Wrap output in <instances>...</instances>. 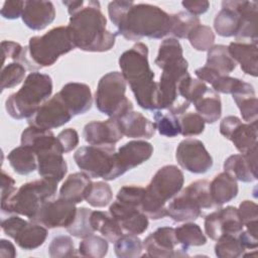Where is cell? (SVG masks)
Wrapping results in <instances>:
<instances>
[{"mask_svg": "<svg viewBox=\"0 0 258 258\" xmlns=\"http://www.w3.org/2000/svg\"><path fill=\"white\" fill-rule=\"evenodd\" d=\"M76 48L68 26H57L41 36L29 38L16 62L27 71L37 72L41 68L52 66L60 55Z\"/></svg>", "mask_w": 258, "mask_h": 258, "instance_id": "4", "label": "cell"}, {"mask_svg": "<svg viewBox=\"0 0 258 258\" xmlns=\"http://www.w3.org/2000/svg\"><path fill=\"white\" fill-rule=\"evenodd\" d=\"M170 14L160 7L147 3H134L116 26V34L133 41L143 37L161 39L170 33Z\"/></svg>", "mask_w": 258, "mask_h": 258, "instance_id": "3", "label": "cell"}, {"mask_svg": "<svg viewBox=\"0 0 258 258\" xmlns=\"http://www.w3.org/2000/svg\"><path fill=\"white\" fill-rule=\"evenodd\" d=\"M244 251L238 236L222 235L215 245V254L219 258H237L243 255Z\"/></svg>", "mask_w": 258, "mask_h": 258, "instance_id": "41", "label": "cell"}, {"mask_svg": "<svg viewBox=\"0 0 258 258\" xmlns=\"http://www.w3.org/2000/svg\"><path fill=\"white\" fill-rule=\"evenodd\" d=\"M216 32L223 37L236 36L240 28V15L232 7L222 2V9L214 19Z\"/></svg>", "mask_w": 258, "mask_h": 258, "instance_id": "35", "label": "cell"}, {"mask_svg": "<svg viewBox=\"0 0 258 258\" xmlns=\"http://www.w3.org/2000/svg\"><path fill=\"white\" fill-rule=\"evenodd\" d=\"M7 159L13 170L21 175L33 172L37 168V157L32 148L20 145L12 149L7 155Z\"/></svg>", "mask_w": 258, "mask_h": 258, "instance_id": "33", "label": "cell"}, {"mask_svg": "<svg viewBox=\"0 0 258 258\" xmlns=\"http://www.w3.org/2000/svg\"><path fill=\"white\" fill-rule=\"evenodd\" d=\"M91 185L92 180L87 173H72L62 183L59 189V198L73 204H80L86 200Z\"/></svg>", "mask_w": 258, "mask_h": 258, "instance_id": "29", "label": "cell"}, {"mask_svg": "<svg viewBox=\"0 0 258 258\" xmlns=\"http://www.w3.org/2000/svg\"><path fill=\"white\" fill-rule=\"evenodd\" d=\"M191 46L199 51L209 50L215 42V33L207 25L199 24L187 35Z\"/></svg>", "mask_w": 258, "mask_h": 258, "instance_id": "46", "label": "cell"}, {"mask_svg": "<svg viewBox=\"0 0 258 258\" xmlns=\"http://www.w3.org/2000/svg\"><path fill=\"white\" fill-rule=\"evenodd\" d=\"M134 4L133 1H112L108 5V14L111 22L117 26L129 8Z\"/></svg>", "mask_w": 258, "mask_h": 258, "instance_id": "52", "label": "cell"}, {"mask_svg": "<svg viewBox=\"0 0 258 258\" xmlns=\"http://www.w3.org/2000/svg\"><path fill=\"white\" fill-rule=\"evenodd\" d=\"M74 116L85 114L92 108L91 89L83 83H68L58 92Z\"/></svg>", "mask_w": 258, "mask_h": 258, "instance_id": "25", "label": "cell"}, {"mask_svg": "<svg viewBox=\"0 0 258 258\" xmlns=\"http://www.w3.org/2000/svg\"><path fill=\"white\" fill-rule=\"evenodd\" d=\"M243 227L238 209L232 206L219 209L205 218V232L215 241L222 235L238 236L243 231Z\"/></svg>", "mask_w": 258, "mask_h": 258, "instance_id": "17", "label": "cell"}, {"mask_svg": "<svg viewBox=\"0 0 258 258\" xmlns=\"http://www.w3.org/2000/svg\"><path fill=\"white\" fill-rule=\"evenodd\" d=\"M73 117L74 115L64 101L56 93L45 101L34 115L28 119V124L40 129L51 130L69 123Z\"/></svg>", "mask_w": 258, "mask_h": 258, "instance_id": "14", "label": "cell"}, {"mask_svg": "<svg viewBox=\"0 0 258 258\" xmlns=\"http://www.w3.org/2000/svg\"><path fill=\"white\" fill-rule=\"evenodd\" d=\"M238 239L240 240L241 244L245 249H256L258 246V240H257V235H254L250 232L242 231L238 235Z\"/></svg>", "mask_w": 258, "mask_h": 258, "instance_id": "61", "label": "cell"}, {"mask_svg": "<svg viewBox=\"0 0 258 258\" xmlns=\"http://www.w3.org/2000/svg\"><path fill=\"white\" fill-rule=\"evenodd\" d=\"M236 61L232 58L228 46L223 44L213 45L208 50L206 66L221 76H229L236 68Z\"/></svg>", "mask_w": 258, "mask_h": 258, "instance_id": "36", "label": "cell"}, {"mask_svg": "<svg viewBox=\"0 0 258 258\" xmlns=\"http://www.w3.org/2000/svg\"><path fill=\"white\" fill-rule=\"evenodd\" d=\"M37 170L38 174L55 182H59L68 172V164L62 157L63 151L58 144L37 151Z\"/></svg>", "mask_w": 258, "mask_h": 258, "instance_id": "20", "label": "cell"}, {"mask_svg": "<svg viewBox=\"0 0 258 258\" xmlns=\"http://www.w3.org/2000/svg\"><path fill=\"white\" fill-rule=\"evenodd\" d=\"M62 148L63 153H68L75 149L79 144V134L74 128L63 129L56 136Z\"/></svg>", "mask_w": 258, "mask_h": 258, "instance_id": "53", "label": "cell"}, {"mask_svg": "<svg viewBox=\"0 0 258 258\" xmlns=\"http://www.w3.org/2000/svg\"><path fill=\"white\" fill-rule=\"evenodd\" d=\"M48 254L51 258L74 256L75 247L72 238L67 235H58L54 237L48 246Z\"/></svg>", "mask_w": 258, "mask_h": 258, "instance_id": "49", "label": "cell"}, {"mask_svg": "<svg viewBox=\"0 0 258 258\" xmlns=\"http://www.w3.org/2000/svg\"><path fill=\"white\" fill-rule=\"evenodd\" d=\"M74 159L80 169L93 178L113 180L119 177L115 145H89L79 148Z\"/></svg>", "mask_w": 258, "mask_h": 258, "instance_id": "10", "label": "cell"}, {"mask_svg": "<svg viewBox=\"0 0 258 258\" xmlns=\"http://www.w3.org/2000/svg\"><path fill=\"white\" fill-rule=\"evenodd\" d=\"M112 198L113 192L110 185L105 181H97L92 182L86 202L94 208H104L110 204Z\"/></svg>", "mask_w": 258, "mask_h": 258, "instance_id": "45", "label": "cell"}, {"mask_svg": "<svg viewBox=\"0 0 258 258\" xmlns=\"http://www.w3.org/2000/svg\"><path fill=\"white\" fill-rule=\"evenodd\" d=\"M114 251L119 258L142 256L143 242L136 235H123L114 243Z\"/></svg>", "mask_w": 258, "mask_h": 258, "instance_id": "39", "label": "cell"}, {"mask_svg": "<svg viewBox=\"0 0 258 258\" xmlns=\"http://www.w3.org/2000/svg\"><path fill=\"white\" fill-rule=\"evenodd\" d=\"M154 62L162 70L161 75L171 78L178 83L189 75L187 72L188 63L183 57L182 46L174 37L162 40Z\"/></svg>", "mask_w": 258, "mask_h": 258, "instance_id": "12", "label": "cell"}, {"mask_svg": "<svg viewBox=\"0 0 258 258\" xmlns=\"http://www.w3.org/2000/svg\"><path fill=\"white\" fill-rule=\"evenodd\" d=\"M91 213L92 211L87 208L77 209V214L73 223L67 228V231L74 237L84 239L92 234L94 230L91 225Z\"/></svg>", "mask_w": 258, "mask_h": 258, "instance_id": "44", "label": "cell"}, {"mask_svg": "<svg viewBox=\"0 0 258 258\" xmlns=\"http://www.w3.org/2000/svg\"><path fill=\"white\" fill-rule=\"evenodd\" d=\"M76 214V204L58 198L44 203L30 221L38 223L47 229H67L75 220Z\"/></svg>", "mask_w": 258, "mask_h": 258, "instance_id": "16", "label": "cell"}, {"mask_svg": "<svg viewBox=\"0 0 258 258\" xmlns=\"http://www.w3.org/2000/svg\"><path fill=\"white\" fill-rule=\"evenodd\" d=\"M241 119L238 118L237 116H227L225 118H223V120L220 123V133L228 139V137L230 136L231 132L234 130V128L241 123Z\"/></svg>", "mask_w": 258, "mask_h": 258, "instance_id": "59", "label": "cell"}, {"mask_svg": "<svg viewBox=\"0 0 258 258\" xmlns=\"http://www.w3.org/2000/svg\"><path fill=\"white\" fill-rule=\"evenodd\" d=\"M183 182V173L177 166L169 164L159 168L145 188L142 213L152 220L166 217V203L181 190Z\"/></svg>", "mask_w": 258, "mask_h": 258, "instance_id": "5", "label": "cell"}, {"mask_svg": "<svg viewBox=\"0 0 258 258\" xmlns=\"http://www.w3.org/2000/svg\"><path fill=\"white\" fill-rule=\"evenodd\" d=\"M224 170L236 180L252 182L257 179V146L246 153L230 155L224 162Z\"/></svg>", "mask_w": 258, "mask_h": 258, "instance_id": "22", "label": "cell"}, {"mask_svg": "<svg viewBox=\"0 0 258 258\" xmlns=\"http://www.w3.org/2000/svg\"><path fill=\"white\" fill-rule=\"evenodd\" d=\"M215 207L210 194V181L198 179L178 192L166 206V214L175 222L197 220L202 209Z\"/></svg>", "mask_w": 258, "mask_h": 258, "instance_id": "8", "label": "cell"}, {"mask_svg": "<svg viewBox=\"0 0 258 258\" xmlns=\"http://www.w3.org/2000/svg\"><path fill=\"white\" fill-rule=\"evenodd\" d=\"M57 190V182L43 178L22 184L6 201L1 202V210L7 214H17L31 220L41 206L53 200Z\"/></svg>", "mask_w": 258, "mask_h": 258, "instance_id": "7", "label": "cell"}, {"mask_svg": "<svg viewBox=\"0 0 258 258\" xmlns=\"http://www.w3.org/2000/svg\"><path fill=\"white\" fill-rule=\"evenodd\" d=\"M228 50L232 58L239 62L241 70L252 77H257L258 73V48L257 43H246L233 41L229 44Z\"/></svg>", "mask_w": 258, "mask_h": 258, "instance_id": "27", "label": "cell"}, {"mask_svg": "<svg viewBox=\"0 0 258 258\" xmlns=\"http://www.w3.org/2000/svg\"><path fill=\"white\" fill-rule=\"evenodd\" d=\"M146 256L169 258L188 256L187 250L183 249L175 236V229L171 227H160L149 234L143 241Z\"/></svg>", "mask_w": 258, "mask_h": 258, "instance_id": "15", "label": "cell"}, {"mask_svg": "<svg viewBox=\"0 0 258 258\" xmlns=\"http://www.w3.org/2000/svg\"><path fill=\"white\" fill-rule=\"evenodd\" d=\"M180 134L184 137L200 135L205 130V121L198 113H184L178 117Z\"/></svg>", "mask_w": 258, "mask_h": 258, "instance_id": "48", "label": "cell"}, {"mask_svg": "<svg viewBox=\"0 0 258 258\" xmlns=\"http://www.w3.org/2000/svg\"><path fill=\"white\" fill-rule=\"evenodd\" d=\"M181 5L186 9L191 15L198 16L204 14L210 8V2L206 0H197V1H182Z\"/></svg>", "mask_w": 258, "mask_h": 258, "instance_id": "58", "label": "cell"}, {"mask_svg": "<svg viewBox=\"0 0 258 258\" xmlns=\"http://www.w3.org/2000/svg\"><path fill=\"white\" fill-rule=\"evenodd\" d=\"M109 213L119 223L124 235H140L149 226L147 216L139 209L120 203L117 200L110 205Z\"/></svg>", "mask_w": 258, "mask_h": 258, "instance_id": "18", "label": "cell"}, {"mask_svg": "<svg viewBox=\"0 0 258 258\" xmlns=\"http://www.w3.org/2000/svg\"><path fill=\"white\" fill-rule=\"evenodd\" d=\"M25 1H5L1 8V16L5 19H17L22 15Z\"/></svg>", "mask_w": 258, "mask_h": 258, "instance_id": "55", "label": "cell"}, {"mask_svg": "<svg viewBox=\"0 0 258 258\" xmlns=\"http://www.w3.org/2000/svg\"><path fill=\"white\" fill-rule=\"evenodd\" d=\"M91 225L95 232H100L109 242L115 243L124 235L119 223L112 215L102 211H92Z\"/></svg>", "mask_w": 258, "mask_h": 258, "instance_id": "32", "label": "cell"}, {"mask_svg": "<svg viewBox=\"0 0 258 258\" xmlns=\"http://www.w3.org/2000/svg\"><path fill=\"white\" fill-rule=\"evenodd\" d=\"M17 255L14 245L5 239L0 240V256L2 258H14Z\"/></svg>", "mask_w": 258, "mask_h": 258, "instance_id": "62", "label": "cell"}, {"mask_svg": "<svg viewBox=\"0 0 258 258\" xmlns=\"http://www.w3.org/2000/svg\"><path fill=\"white\" fill-rule=\"evenodd\" d=\"M232 96L241 112L243 120L247 123L257 121L258 101L253 86L240 80Z\"/></svg>", "mask_w": 258, "mask_h": 258, "instance_id": "28", "label": "cell"}, {"mask_svg": "<svg viewBox=\"0 0 258 258\" xmlns=\"http://www.w3.org/2000/svg\"><path fill=\"white\" fill-rule=\"evenodd\" d=\"M226 5L234 8L240 15V28L236 34L237 40L248 39L252 43H257V11L256 1H223Z\"/></svg>", "mask_w": 258, "mask_h": 258, "instance_id": "23", "label": "cell"}, {"mask_svg": "<svg viewBox=\"0 0 258 258\" xmlns=\"http://www.w3.org/2000/svg\"><path fill=\"white\" fill-rule=\"evenodd\" d=\"M108 240L97 236L90 235L83 239L79 245V253L84 257L91 258H102L108 253Z\"/></svg>", "mask_w": 258, "mask_h": 258, "instance_id": "40", "label": "cell"}, {"mask_svg": "<svg viewBox=\"0 0 258 258\" xmlns=\"http://www.w3.org/2000/svg\"><path fill=\"white\" fill-rule=\"evenodd\" d=\"M26 69L19 62H11L4 66L1 71V91L19 85L25 77Z\"/></svg>", "mask_w": 258, "mask_h": 258, "instance_id": "47", "label": "cell"}, {"mask_svg": "<svg viewBox=\"0 0 258 258\" xmlns=\"http://www.w3.org/2000/svg\"><path fill=\"white\" fill-rule=\"evenodd\" d=\"M238 212L240 218L243 222V225L247 228V231L257 235V226H258V207L252 201H243L239 208Z\"/></svg>", "mask_w": 258, "mask_h": 258, "instance_id": "50", "label": "cell"}, {"mask_svg": "<svg viewBox=\"0 0 258 258\" xmlns=\"http://www.w3.org/2000/svg\"><path fill=\"white\" fill-rule=\"evenodd\" d=\"M119 67L137 104L145 110H158V88L148 62V47L137 42L119 57Z\"/></svg>", "mask_w": 258, "mask_h": 258, "instance_id": "2", "label": "cell"}, {"mask_svg": "<svg viewBox=\"0 0 258 258\" xmlns=\"http://www.w3.org/2000/svg\"><path fill=\"white\" fill-rule=\"evenodd\" d=\"M51 93V78L46 74L31 72L25 78L22 87L6 99L5 109L13 119H29L48 100Z\"/></svg>", "mask_w": 258, "mask_h": 258, "instance_id": "6", "label": "cell"}, {"mask_svg": "<svg viewBox=\"0 0 258 258\" xmlns=\"http://www.w3.org/2000/svg\"><path fill=\"white\" fill-rule=\"evenodd\" d=\"M257 121L251 123H239L231 132L228 139L233 142L240 153H246L257 143Z\"/></svg>", "mask_w": 258, "mask_h": 258, "instance_id": "34", "label": "cell"}, {"mask_svg": "<svg viewBox=\"0 0 258 258\" xmlns=\"http://www.w3.org/2000/svg\"><path fill=\"white\" fill-rule=\"evenodd\" d=\"M171 26L170 33L176 38H187L188 33L199 24L201 21L198 16L191 15L186 11H180L175 14H170Z\"/></svg>", "mask_w": 258, "mask_h": 258, "instance_id": "38", "label": "cell"}, {"mask_svg": "<svg viewBox=\"0 0 258 258\" xmlns=\"http://www.w3.org/2000/svg\"><path fill=\"white\" fill-rule=\"evenodd\" d=\"M237 180L226 171L219 173L210 182V194L215 206H222L238 195Z\"/></svg>", "mask_w": 258, "mask_h": 258, "instance_id": "30", "label": "cell"}, {"mask_svg": "<svg viewBox=\"0 0 258 258\" xmlns=\"http://www.w3.org/2000/svg\"><path fill=\"white\" fill-rule=\"evenodd\" d=\"M175 236L179 245L185 250L191 246H202L207 243L201 227L195 223H185L175 228Z\"/></svg>", "mask_w": 258, "mask_h": 258, "instance_id": "37", "label": "cell"}, {"mask_svg": "<svg viewBox=\"0 0 258 258\" xmlns=\"http://www.w3.org/2000/svg\"><path fill=\"white\" fill-rule=\"evenodd\" d=\"M1 228L5 235L12 238L23 250H34L40 247L47 237V228L32 221H25L18 216L3 220Z\"/></svg>", "mask_w": 258, "mask_h": 258, "instance_id": "11", "label": "cell"}, {"mask_svg": "<svg viewBox=\"0 0 258 258\" xmlns=\"http://www.w3.org/2000/svg\"><path fill=\"white\" fill-rule=\"evenodd\" d=\"M83 135L90 145H115L123 138L118 121L115 118L87 123Z\"/></svg>", "mask_w": 258, "mask_h": 258, "instance_id": "21", "label": "cell"}, {"mask_svg": "<svg viewBox=\"0 0 258 258\" xmlns=\"http://www.w3.org/2000/svg\"><path fill=\"white\" fill-rule=\"evenodd\" d=\"M175 158L181 168L196 174L207 172L213 166V158L199 139H184L179 142Z\"/></svg>", "mask_w": 258, "mask_h": 258, "instance_id": "13", "label": "cell"}, {"mask_svg": "<svg viewBox=\"0 0 258 258\" xmlns=\"http://www.w3.org/2000/svg\"><path fill=\"white\" fill-rule=\"evenodd\" d=\"M239 82V79L232 78L230 76H220L212 84V87L216 93L232 94L237 88Z\"/></svg>", "mask_w": 258, "mask_h": 258, "instance_id": "54", "label": "cell"}, {"mask_svg": "<svg viewBox=\"0 0 258 258\" xmlns=\"http://www.w3.org/2000/svg\"><path fill=\"white\" fill-rule=\"evenodd\" d=\"M153 146L145 140H132L122 145L116 152V166L119 176L148 160Z\"/></svg>", "mask_w": 258, "mask_h": 258, "instance_id": "19", "label": "cell"}, {"mask_svg": "<svg viewBox=\"0 0 258 258\" xmlns=\"http://www.w3.org/2000/svg\"><path fill=\"white\" fill-rule=\"evenodd\" d=\"M123 136L150 139L155 133L154 124L139 112L131 110L117 119Z\"/></svg>", "mask_w": 258, "mask_h": 258, "instance_id": "26", "label": "cell"}, {"mask_svg": "<svg viewBox=\"0 0 258 258\" xmlns=\"http://www.w3.org/2000/svg\"><path fill=\"white\" fill-rule=\"evenodd\" d=\"M1 47L3 51V64L5 63L6 58H11L14 61L17 60L18 56L20 55L23 46H21L18 42L15 41H10V40H3L1 42Z\"/></svg>", "mask_w": 258, "mask_h": 258, "instance_id": "56", "label": "cell"}, {"mask_svg": "<svg viewBox=\"0 0 258 258\" xmlns=\"http://www.w3.org/2000/svg\"><path fill=\"white\" fill-rule=\"evenodd\" d=\"M194 106L198 114L204 119L205 123L213 124L218 121L222 115V103L220 96L210 88L194 103Z\"/></svg>", "mask_w": 258, "mask_h": 258, "instance_id": "31", "label": "cell"}, {"mask_svg": "<svg viewBox=\"0 0 258 258\" xmlns=\"http://www.w3.org/2000/svg\"><path fill=\"white\" fill-rule=\"evenodd\" d=\"M195 75L197 76L198 80H200L204 83H208L210 85H212L215 82V80L221 76L217 72H215L214 70H212L211 68H209L207 66L197 69L195 71Z\"/></svg>", "mask_w": 258, "mask_h": 258, "instance_id": "60", "label": "cell"}, {"mask_svg": "<svg viewBox=\"0 0 258 258\" xmlns=\"http://www.w3.org/2000/svg\"><path fill=\"white\" fill-rule=\"evenodd\" d=\"M145 188L142 186L124 185L118 190L116 200L119 201L120 203L135 207L141 211V204Z\"/></svg>", "mask_w": 258, "mask_h": 258, "instance_id": "51", "label": "cell"}, {"mask_svg": "<svg viewBox=\"0 0 258 258\" xmlns=\"http://www.w3.org/2000/svg\"><path fill=\"white\" fill-rule=\"evenodd\" d=\"M15 180L3 169L1 171V202L8 200L15 191Z\"/></svg>", "mask_w": 258, "mask_h": 258, "instance_id": "57", "label": "cell"}, {"mask_svg": "<svg viewBox=\"0 0 258 258\" xmlns=\"http://www.w3.org/2000/svg\"><path fill=\"white\" fill-rule=\"evenodd\" d=\"M154 127L157 129L160 135L165 137H175L180 134V126L178 117L174 116L171 113H162L160 110H157L154 115Z\"/></svg>", "mask_w": 258, "mask_h": 258, "instance_id": "43", "label": "cell"}, {"mask_svg": "<svg viewBox=\"0 0 258 258\" xmlns=\"http://www.w3.org/2000/svg\"><path fill=\"white\" fill-rule=\"evenodd\" d=\"M126 81L119 72H110L104 75L95 93L97 109L109 118L118 119L133 110V105L125 95Z\"/></svg>", "mask_w": 258, "mask_h": 258, "instance_id": "9", "label": "cell"}, {"mask_svg": "<svg viewBox=\"0 0 258 258\" xmlns=\"http://www.w3.org/2000/svg\"><path fill=\"white\" fill-rule=\"evenodd\" d=\"M99 1H87L71 15L68 28L75 46L84 51L104 52L113 48L116 33L107 30Z\"/></svg>", "mask_w": 258, "mask_h": 258, "instance_id": "1", "label": "cell"}, {"mask_svg": "<svg viewBox=\"0 0 258 258\" xmlns=\"http://www.w3.org/2000/svg\"><path fill=\"white\" fill-rule=\"evenodd\" d=\"M209 89L206 83L198 80L192 79L189 75L183 78L177 86V91L179 97H181L183 100L195 103L199 98H201L205 92Z\"/></svg>", "mask_w": 258, "mask_h": 258, "instance_id": "42", "label": "cell"}, {"mask_svg": "<svg viewBox=\"0 0 258 258\" xmlns=\"http://www.w3.org/2000/svg\"><path fill=\"white\" fill-rule=\"evenodd\" d=\"M23 23L32 30H42L55 18V8L50 1L27 0L21 15Z\"/></svg>", "mask_w": 258, "mask_h": 258, "instance_id": "24", "label": "cell"}]
</instances>
